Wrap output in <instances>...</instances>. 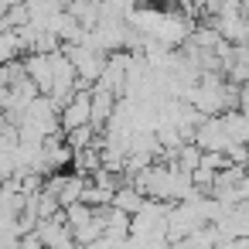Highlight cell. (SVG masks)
<instances>
[{"label":"cell","mask_w":249,"mask_h":249,"mask_svg":"<svg viewBox=\"0 0 249 249\" xmlns=\"http://www.w3.org/2000/svg\"><path fill=\"white\" fill-rule=\"evenodd\" d=\"M58 123H62V133L79 130V126H89L92 123V89L79 86V92L58 109Z\"/></svg>","instance_id":"1"},{"label":"cell","mask_w":249,"mask_h":249,"mask_svg":"<svg viewBox=\"0 0 249 249\" xmlns=\"http://www.w3.org/2000/svg\"><path fill=\"white\" fill-rule=\"evenodd\" d=\"M24 123H31L45 140L48 137H58L62 133V123H58V106L48 99V96H38L35 103H28V109H24V116H21Z\"/></svg>","instance_id":"2"},{"label":"cell","mask_w":249,"mask_h":249,"mask_svg":"<svg viewBox=\"0 0 249 249\" xmlns=\"http://www.w3.org/2000/svg\"><path fill=\"white\" fill-rule=\"evenodd\" d=\"M191 143H195L201 154H229V147H232V140H229V133H225V126H222L218 116L201 120L198 130H195V140H191Z\"/></svg>","instance_id":"3"},{"label":"cell","mask_w":249,"mask_h":249,"mask_svg":"<svg viewBox=\"0 0 249 249\" xmlns=\"http://www.w3.org/2000/svg\"><path fill=\"white\" fill-rule=\"evenodd\" d=\"M35 235H38L41 246H48V249H69V246H72V229L65 225L62 212H58L55 218H41V222L35 225Z\"/></svg>","instance_id":"4"},{"label":"cell","mask_w":249,"mask_h":249,"mask_svg":"<svg viewBox=\"0 0 249 249\" xmlns=\"http://www.w3.org/2000/svg\"><path fill=\"white\" fill-rule=\"evenodd\" d=\"M24 62V75L35 82V89L41 92V96H48L52 92V55H24L21 58Z\"/></svg>","instance_id":"5"},{"label":"cell","mask_w":249,"mask_h":249,"mask_svg":"<svg viewBox=\"0 0 249 249\" xmlns=\"http://www.w3.org/2000/svg\"><path fill=\"white\" fill-rule=\"evenodd\" d=\"M113 109H116V96L106 92L103 86H92V123H89V126H92L96 133H103V130L109 126Z\"/></svg>","instance_id":"6"},{"label":"cell","mask_w":249,"mask_h":249,"mask_svg":"<svg viewBox=\"0 0 249 249\" xmlns=\"http://www.w3.org/2000/svg\"><path fill=\"white\" fill-rule=\"evenodd\" d=\"M143 201H147V198H143V195H140V191H137V188L126 181V184H120V188L113 191L109 208H116V212H123V215H130V218H133V215L143 208Z\"/></svg>","instance_id":"7"},{"label":"cell","mask_w":249,"mask_h":249,"mask_svg":"<svg viewBox=\"0 0 249 249\" xmlns=\"http://www.w3.org/2000/svg\"><path fill=\"white\" fill-rule=\"evenodd\" d=\"M218 120H222V126H225V133H229L232 143L249 147V116H242L239 109H229V113H222Z\"/></svg>","instance_id":"8"},{"label":"cell","mask_w":249,"mask_h":249,"mask_svg":"<svg viewBox=\"0 0 249 249\" xmlns=\"http://www.w3.org/2000/svg\"><path fill=\"white\" fill-rule=\"evenodd\" d=\"M31 24V7L24 4V0H21V4H11L7 11H4V21H0V28H4V31H21V28H28Z\"/></svg>","instance_id":"9"},{"label":"cell","mask_w":249,"mask_h":249,"mask_svg":"<svg viewBox=\"0 0 249 249\" xmlns=\"http://www.w3.org/2000/svg\"><path fill=\"white\" fill-rule=\"evenodd\" d=\"M21 55H24V48H21L18 31H4V28H0V65H11Z\"/></svg>","instance_id":"10"},{"label":"cell","mask_w":249,"mask_h":249,"mask_svg":"<svg viewBox=\"0 0 249 249\" xmlns=\"http://www.w3.org/2000/svg\"><path fill=\"white\" fill-rule=\"evenodd\" d=\"M235 109H239L242 116H249V82H246V86H239V96H235Z\"/></svg>","instance_id":"11"}]
</instances>
